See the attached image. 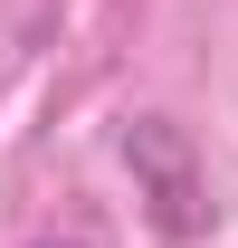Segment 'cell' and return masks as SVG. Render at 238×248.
<instances>
[{
    "instance_id": "cell-1",
    "label": "cell",
    "mask_w": 238,
    "mask_h": 248,
    "mask_svg": "<svg viewBox=\"0 0 238 248\" xmlns=\"http://www.w3.org/2000/svg\"><path fill=\"white\" fill-rule=\"evenodd\" d=\"M124 172H134V191H143L152 229L172 248H191L209 229V182H200V153H191V134H181L172 115H134L124 124Z\"/></svg>"
},
{
    "instance_id": "cell-2",
    "label": "cell",
    "mask_w": 238,
    "mask_h": 248,
    "mask_svg": "<svg viewBox=\"0 0 238 248\" xmlns=\"http://www.w3.org/2000/svg\"><path fill=\"white\" fill-rule=\"evenodd\" d=\"M29 248H86V239H29Z\"/></svg>"
}]
</instances>
